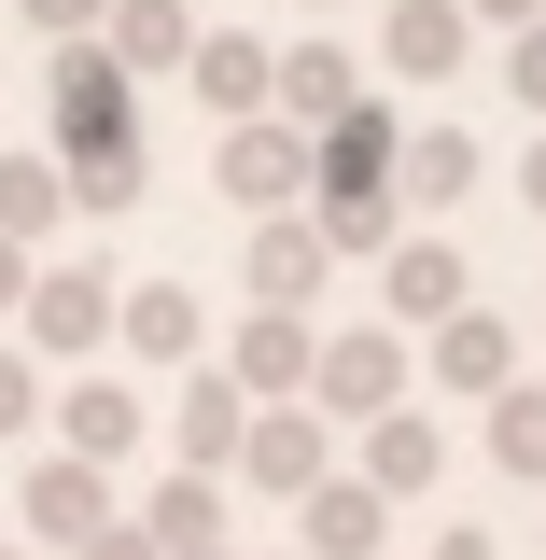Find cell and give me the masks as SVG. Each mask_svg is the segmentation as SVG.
<instances>
[{
  "mask_svg": "<svg viewBox=\"0 0 546 560\" xmlns=\"http://www.w3.org/2000/svg\"><path fill=\"white\" fill-rule=\"evenodd\" d=\"M490 463L546 490V378H504V393H490Z\"/></svg>",
  "mask_w": 546,
  "mask_h": 560,
  "instance_id": "21",
  "label": "cell"
},
{
  "mask_svg": "<svg viewBox=\"0 0 546 560\" xmlns=\"http://www.w3.org/2000/svg\"><path fill=\"white\" fill-rule=\"evenodd\" d=\"M323 267H337V253H323V224H309V210H267V224H253V253H239L253 308H309V294H323Z\"/></svg>",
  "mask_w": 546,
  "mask_h": 560,
  "instance_id": "11",
  "label": "cell"
},
{
  "mask_svg": "<svg viewBox=\"0 0 546 560\" xmlns=\"http://www.w3.org/2000/svg\"><path fill=\"white\" fill-rule=\"evenodd\" d=\"M294 533H309V560H379L393 547V490H364L350 463H323L294 490Z\"/></svg>",
  "mask_w": 546,
  "mask_h": 560,
  "instance_id": "5",
  "label": "cell"
},
{
  "mask_svg": "<svg viewBox=\"0 0 546 560\" xmlns=\"http://www.w3.org/2000/svg\"><path fill=\"white\" fill-rule=\"evenodd\" d=\"M519 197H533V210H546V140H533V154H519Z\"/></svg>",
  "mask_w": 546,
  "mask_h": 560,
  "instance_id": "31",
  "label": "cell"
},
{
  "mask_svg": "<svg viewBox=\"0 0 546 560\" xmlns=\"http://www.w3.org/2000/svg\"><path fill=\"white\" fill-rule=\"evenodd\" d=\"M14 323H28L43 350H98L113 337V280L98 267H28V308H14Z\"/></svg>",
  "mask_w": 546,
  "mask_h": 560,
  "instance_id": "16",
  "label": "cell"
},
{
  "mask_svg": "<svg viewBox=\"0 0 546 560\" xmlns=\"http://www.w3.org/2000/svg\"><path fill=\"white\" fill-rule=\"evenodd\" d=\"M323 463H337V420L294 393V407H253V434H239V463H224V477H253V490H280V504H294Z\"/></svg>",
  "mask_w": 546,
  "mask_h": 560,
  "instance_id": "4",
  "label": "cell"
},
{
  "mask_svg": "<svg viewBox=\"0 0 546 560\" xmlns=\"http://www.w3.org/2000/svg\"><path fill=\"white\" fill-rule=\"evenodd\" d=\"M449 308H463V253H449L434 224H407V238L379 253V323H407V337H434Z\"/></svg>",
  "mask_w": 546,
  "mask_h": 560,
  "instance_id": "7",
  "label": "cell"
},
{
  "mask_svg": "<svg viewBox=\"0 0 546 560\" xmlns=\"http://www.w3.org/2000/svg\"><path fill=\"white\" fill-rule=\"evenodd\" d=\"M239 434H253V393H239L224 364H183V407H169V448H183L197 477H224V463H239Z\"/></svg>",
  "mask_w": 546,
  "mask_h": 560,
  "instance_id": "12",
  "label": "cell"
},
{
  "mask_svg": "<svg viewBox=\"0 0 546 560\" xmlns=\"http://www.w3.org/2000/svg\"><path fill=\"white\" fill-rule=\"evenodd\" d=\"M210 168H224L239 210H309V127L294 113H239V127L210 140Z\"/></svg>",
  "mask_w": 546,
  "mask_h": 560,
  "instance_id": "3",
  "label": "cell"
},
{
  "mask_svg": "<svg viewBox=\"0 0 546 560\" xmlns=\"http://www.w3.org/2000/svg\"><path fill=\"white\" fill-rule=\"evenodd\" d=\"M0 560H14V547H0Z\"/></svg>",
  "mask_w": 546,
  "mask_h": 560,
  "instance_id": "34",
  "label": "cell"
},
{
  "mask_svg": "<svg viewBox=\"0 0 546 560\" xmlns=\"http://www.w3.org/2000/svg\"><path fill=\"white\" fill-rule=\"evenodd\" d=\"M350 477H364V490H393V504H407V490H434V477H449V420H434V407H379Z\"/></svg>",
  "mask_w": 546,
  "mask_h": 560,
  "instance_id": "14",
  "label": "cell"
},
{
  "mask_svg": "<svg viewBox=\"0 0 546 560\" xmlns=\"http://www.w3.org/2000/svg\"><path fill=\"white\" fill-rule=\"evenodd\" d=\"M309 364H323V323H309V308H253L239 350H224V378H239L253 407H294V393H309Z\"/></svg>",
  "mask_w": 546,
  "mask_h": 560,
  "instance_id": "6",
  "label": "cell"
},
{
  "mask_svg": "<svg viewBox=\"0 0 546 560\" xmlns=\"http://www.w3.org/2000/svg\"><path fill=\"white\" fill-rule=\"evenodd\" d=\"M323 14H337V0H323Z\"/></svg>",
  "mask_w": 546,
  "mask_h": 560,
  "instance_id": "33",
  "label": "cell"
},
{
  "mask_svg": "<svg viewBox=\"0 0 546 560\" xmlns=\"http://www.w3.org/2000/svg\"><path fill=\"white\" fill-rule=\"evenodd\" d=\"M463 43H477V14H463V0H393V14H379V57L407 70V84H449Z\"/></svg>",
  "mask_w": 546,
  "mask_h": 560,
  "instance_id": "17",
  "label": "cell"
},
{
  "mask_svg": "<svg viewBox=\"0 0 546 560\" xmlns=\"http://www.w3.org/2000/svg\"><path fill=\"white\" fill-rule=\"evenodd\" d=\"M140 533H154V547H224V477L183 463V477L154 490V518H140Z\"/></svg>",
  "mask_w": 546,
  "mask_h": 560,
  "instance_id": "22",
  "label": "cell"
},
{
  "mask_svg": "<svg viewBox=\"0 0 546 560\" xmlns=\"http://www.w3.org/2000/svg\"><path fill=\"white\" fill-rule=\"evenodd\" d=\"M477 168H490V154H477L463 127H407V140H393V210H407V224H434V210L477 197Z\"/></svg>",
  "mask_w": 546,
  "mask_h": 560,
  "instance_id": "10",
  "label": "cell"
},
{
  "mask_svg": "<svg viewBox=\"0 0 546 560\" xmlns=\"http://www.w3.org/2000/svg\"><path fill=\"white\" fill-rule=\"evenodd\" d=\"M407 378H420V350H407V323H350V337H323V364H309V407L323 420H364L379 407H407Z\"/></svg>",
  "mask_w": 546,
  "mask_h": 560,
  "instance_id": "2",
  "label": "cell"
},
{
  "mask_svg": "<svg viewBox=\"0 0 546 560\" xmlns=\"http://www.w3.org/2000/svg\"><path fill=\"white\" fill-rule=\"evenodd\" d=\"M350 98H364V70H350V43H280V84H267V113H294V127H337Z\"/></svg>",
  "mask_w": 546,
  "mask_h": 560,
  "instance_id": "18",
  "label": "cell"
},
{
  "mask_svg": "<svg viewBox=\"0 0 546 560\" xmlns=\"http://www.w3.org/2000/svg\"><path fill=\"white\" fill-rule=\"evenodd\" d=\"M434 560H504V547H490L477 518H449V533H434Z\"/></svg>",
  "mask_w": 546,
  "mask_h": 560,
  "instance_id": "29",
  "label": "cell"
},
{
  "mask_svg": "<svg viewBox=\"0 0 546 560\" xmlns=\"http://www.w3.org/2000/svg\"><path fill=\"white\" fill-rule=\"evenodd\" d=\"M169 560H224V547H169Z\"/></svg>",
  "mask_w": 546,
  "mask_h": 560,
  "instance_id": "32",
  "label": "cell"
},
{
  "mask_svg": "<svg viewBox=\"0 0 546 560\" xmlns=\"http://www.w3.org/2000/svg\"><path fill=\"white\" fill-rule=\"evenodd\" d=\"M113 518V463H84V448H43V477H28V533L43 547H84Z\"/></svg>",
  "mask_w": 546,
  "mask_h": 560,
  "instance_id": "15",
  "label": "cell"
},
{
  "mask_svg": "<svg viewBox=\"0 0 546 560\" xmlns=\"http://www.w3.org/2000/svg\"><path fill=\"white\" fill-rule=\"evenodd\" d=\"M57 183L70 210H140V84L113 70V43H57Z\"/></svg>",
  "mask_w": 546,
  "mask_h": 560,
  "instance_id": "1",
  "label": "cell"
},
{
  "mask_svg": "<svg viewBox=\"0 0 546 560\" xmlns=\"http://www.w3.org/2000/svg\"><path fill=\"white\" fill-rule=\"evenodd\" d=\"M113 350H127V364H197L210 350L197 280H127V294H113Z\"/></svg>",
  "mask_w": 546,
  "mask_h": 560,
  "instance_id": "8",
  "label": "cell"
},
{
  "mask_svg": "<svg viewBox=\"0 0 546 560\" xmlns=\"http://www.w3.org/2000/svg\"><path fill=\"white\" fill-rule=\"evenodd\" d=\"M420 364H434V393H477V407H490V393L519 378V323H490L477 294H463V308L420 337Z\"/></svg>",
  "mask_w": 546,
  "mask_h": 560,
  "instance_id": "9",
  "label": "cell"
},
{
  "mask_svg": "<svg viewBox=\"0 0 546 560\" xmlns=\"http://www.w3.org/2000/svg\"><path fill=\"white\" fill-rule=\"evenodd\" d=\"M70 210V183H57V154H0V238H43Z\"/></svg>",
  "mask_w": 546,
  "mask_h": 560,
  "instance_id": "23",
  "label": "cell"
},
{
  "mask_svg": "<svg viewBox=\"0 0 546 560\" xmlns=\"http://www.w3.org/2000/svg\"><path fill=\"white\" fill-rule=\"evenodd\" d=\"M28 308V238H0V323Z\"/></svg>",
  "mask_w": 546,
  "mask_h": 560,
  "instance_id": "28",
  "label": "cell"
},
{
  "mask_svg": "<svg viewBox=\"0 0 546 560\" xmlns=\"http://www.w3.org/2000/svg\"><path fill=\"white\" fill-rule=\"evenodd\" d=\"M98 28H113V70H183L197 57V14H183V0H113V14H98Z\"/></svg>",
  "mask_w": 546,
  "mask_h": 560,
  "instance_id": "20",
  "label": "cell"
},
{
  "mask_svg": "<svg viewBox=\"0 0 546 560\" xmlns=\"http://www.w3.org/2000/svg\"><path fill=\"white\" fill-rule=\"evenodd\" d=\"M70 560H169V547H154L140 518H98V533H84V547H70Z\"/></svg>",
  "mask_w": 546,
  "mask_h": 560,
  "instance_id": "27",
  "label": "cell"
},
{
  "mask_svg": "<svg viewBox=\"0 0 546 560\" xmlns=\"http://www.w3.org/2000/svg\"><path fill=\"white\" fill-rule=\"evenodd\" d=\"M504 84H519V113H546V14L519 28V43H504Z\"/></svg>",
  "mask_w": 546,
  "mask_h": 560,
  "instance_id": "25",
  "label": "cell"
},
{
  "mask_svg": "<svg viewBox=\"0 0 546 560\" xmlns=\"http://www.w3.org/2000/svg\"><path fill=\"white\" fill-rule=\"evenodd\" d=\"M57 448H84V463H127V448H154V420H140L127 378H70V393H57Z\"/></svg>",
  "mask_w": 546,
  "mask_h": 560,
  "instance_id": "19",
  "label": "cell"
},
{
  "mask_svg": "<svg viewBox=\"0 0 546 560\" xmlns=\"http://www.w3.org/2000/svg\"><path fill=\"white\" fill-rule=\"evenodd\" d=\"M14 14H28V28H43V43H84V28H98V14H113V0H14Z\"/></svg>",
  "mask_w": 546,
  "mask_h": 560,
  "instance_id": "26",
  "label": "cell"
},
{
  "mask_svg": "<svg viewBox=\"0 0 546 560\" xmlns=\"http://www.w3.org/2000/svg\"><path fill=\"white\" fill-rule=\"evenodd\" d=\"M28 420H43V364H28V350H0V434H28Z\"/></svg>",
  "mask_w": 546,
  "mask_h": 560,
  "instance_id": "24",
  "label": "cell"
},
{
  "mask_svg": "<svg viewBox=\"0 0 546 560\" xmlns=\"http://www.w3.org/2000/svg\"><path fill=\"white\" fill-rule=\"evenodd\" d=\"M463 14H477V28H533L546 0H463Z\"/></svg>",
  "mask_w": 546,
  "mask_h": 560,
  "instance_id": "30",
  "label": "cell"
},
{
  "mask_svg": "<svg viewBox=\"0 0 546 560\" xmlns=\"http://www.w3.org/2000/svg\"><path fill=\"white\" fill-rule=\"evenodd\" d=\"M183 84L210 98V127H239V113H267V84H280V43H253V28H197Z\"/></svg>",
  "mask_w": 546,
  "mask_h": 560,
  "instance_id": "13",
  "label": "cell"
}]
</instances>
